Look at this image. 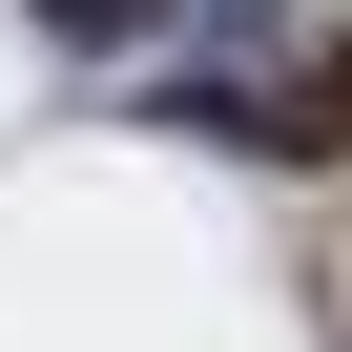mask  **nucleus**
Wrapping results in <instances>:
<instances>
[{
	"instance_id": "f257e3e1",
	"label": "nucleus",
	"mask_w": 352,
	"mask_h": 352,
	"mask_svg": "<svg viewBox=\"0 0 352 352\" xmlns=\"http://www.w3.org/2000/svg\"><path fill=\"white\" fill-rule=\"evenodd\" d=\"M187 124L270 145V166H352V42L331 63H249V83H187Z\"/></svg>"
}]
</instances>
